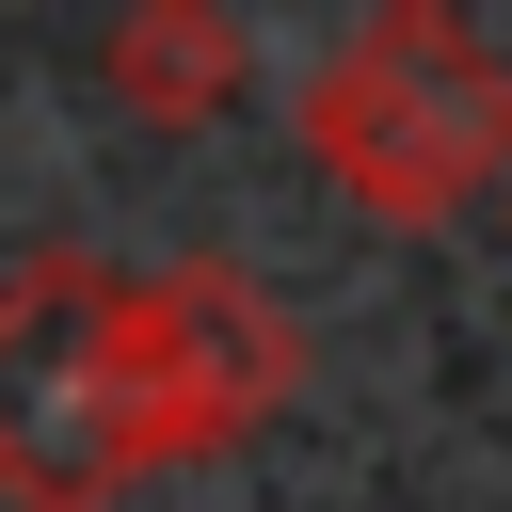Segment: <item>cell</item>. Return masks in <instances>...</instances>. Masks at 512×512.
I'll use <instances>...</instances> for the list:
<instances>
[{
  "instance_id": "cell-1",
  "label": "cell",
  "mask_w": 512,
  "mask_h": 512,
  "mask_svg": "<svg viewBox=\"0 0 512 512\" xmlns=\"http://www.w3.org/2000/svg\"><path fill=\"white\" fill-rule=\"evenodd\" d=\"M160 448H176V400H160L144 272H112V256L0 272V496L16 512H96Z\"/></svg>"
},
{
  "instance_id": "cell-2",
  "label": "cell",
  "mask_w": 512,
  "mask_h": 512,
  "mask_svg": "<svg viewBox=\"0 0 512 512\" xmlns=\"http://www.w3.org/2000/svg\"><path fill=\"white\" fill-rule=\"evenodd\" d=\"M304 144H320L368 208L432 224L480 160H512V64H496L464 16L384 0V16H368V32H336V64L304 80Z\"/></svg>"
},
{
  "instance_id": "cell-3",
  "label": "cell",
  "mask_w": 512,
  "mask_h": 512,
  "mask_svg": "<svg viewBox=\"0 0 512 512\" xmlns=\"http://www.w3.org/2000/svg\"><path fill=\"white\" fill-rule=\"evenodd\" d=\"M144 336H160V400H176V448L256 416L288 384V320L240 288V272H144Z\"/></svg>"
}]
</instances>
